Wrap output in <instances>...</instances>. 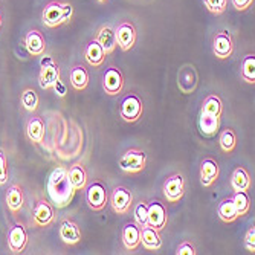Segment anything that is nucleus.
<instances>
[{"label": "nucleus", "mask_w": 255, "mask_h": 255, "mask_svg": "<svg viewBox=\"0 0 255 255\" xmlns=\"http://www.w3.org/2000/svg\"><path fill=\"white\" fill-rule=\"evenodd\" d=\"M49 194L52 196L54 202H57L55 205L58 208L66 206L69 202H71L72 196H74V188L71 182L67 179V170L63 167H58L57 170H54V173L49 177Z\"/></svg>", "instance_id": "obj_2"}, {"label": "nucleus", "mask_w": 255, "mask_h": 255, "mask_svg": "<svg viewBox=\"0 0 255 255\" xmlns=\"http://www.w3.org/2000/svg\"><path fill=\"white\" fill-rule=\"evenodd\" d=\"M6 206H8V210L12 213V214H17L23 205H25V196H23V190L18 183H12L9 185V188L6 191Z\"/></svg>", "instance_id": "obj_22"}, {"label": "nucleus", "mask_w": 255, "mask_h": 255, "mask_svg": "<svg viewBox=\"0 0 255 255\" xmlns=\"http://www.w3.org/2000/svg\"><path fill=\"white\" fill-rule=\"evenodd\" d=\"M219 144H220L222 151H225V153H233L236 150V145H237L236 131L233 128H229V127H226L225 130H222V133L219 136Z\"/></svg>", "instance_id": "obj_30"}, {"label": "nucleus", "mask_w": 255, "mask_h": 255, "mask_svg": "<svg viewBox=\"0 0 255 255\" xmlns=\"http://www.w3.org/2000/svg\"><path fill=\"white\" fill-rule=\"evenodd\" d=\"M74 15V6L67 2L52 0L48 2L41 12V21L46 28H57L67 23Z\"/></svg>", "instance_id": "obj_3"}, {"label": "nucleus", "mask_w": 255, "mask_h": 255, "mask_svg": "<svg viewBox=\"0 0 255 255\" xmlns=\"http://www.w3.org/2000/svg\"><path fill=\"white\" fill-rule=\"evenodd\" d=\"M118 164L124 173L137 174V173L144 171V168L147 167V154L144 150L130 148L120 157Z\"/></svg>", "instance_id": "obj_4"}, {"label": "nucleus", "mask_w": 255, "mask_h": 255, "mask_svg": "<svg viewBox=\"0 0 255 255\" xmlns=\"http://www.w3.org/2000/svg\"><path fill=\"white\" fill-rule=\"evenodd\" d=\"M176 254L177 255H196V248L190 243V242H182L177 249H176Z\"/></svg>", "instance_id": "obj_38"}, {"label": "nucleus", "mask_w": 255, "mask_h": 255, "mask_svg": "<svg viewBox=\"0 0 255 255\" xmlns=\"http://www.w3.org/2000/svg\"><path fill=\"white\" fill-rule=\"evenodd\" d=\"M231 3H233V6L237 11H246L248 8H251L254 0H231Z\"/></svg>", "instance_id": "obj_39"}, {"label": "nucleus", "mask_w": 255, "mask_h": 255, "mask_svg": "<svg viewBox=\"0 0 255 255\" xmlns=\"http://www.w3.org/2000/svg\"><path fill=\"white\" fill-rule=\"evenodd\" d=\"M177 84H179V89L183 92V94H190L196 89V84H197V75H196V71L193 67H183L180 74H179V78H177Z\"/></svg>", "instance_id": "obj_29"}, {"label": "nucleus", "mask_w": 255, "mask_h": 255, "mask_svg": "<svg viewBox=\"0 0 255 255\" xmlns=\"http://www.w3.org/2000/svg\"><path fill=\"white\" fill-rule=\"evenodd\" d=\"M242 78L249 84L255 83V55L254 54H248L242 60Z\"/></svg>", "instance_id": "obj_31"}, {"label": "nucleus", "mask_w": 255, "mask_h": 255, "mask_svg": "<svg viewBox=\"0 0 255 255\" xmlns=\"http://www.w3.org/2000/svg\"><path fill=\"white\" fill-rule=\"evenodd\" d=\"M86 203L90 210L94 211H103L109 203V196L106 185L101 180H94L86 187Z\"/></svg>", "instance_id": "obj_5"}, {"label": "nucleus", "mask_w": 255, "mask_h": 255, "mask_svg": "<svg viewBox=\"0 0 255 255\" xmlns=\"http://www.w3.org/2000/svg\"><path fill=\"white\" fill-rule=\"evenodd\" d=\"M103 90L106 92V95L109 97H117L120 95L124 89V75L118 67L109 66L106 69V72L103 74L101 80Z\"/></svg>", "instance_id": "obj_7"}, {"label": "nucleus", "mask_w": 255, "mask_h": 255, "mask_svg": "<svg viewBox=\"0 0 255 255\" xmlns=\"http://www.w3.org/2000/svg\"><path fill=\"white\" fill-rule=\"evenodd\" d=\"M60 239L63 240V243L66 245H77L81 242V229L80 226L74 222V220H63L60 223V229H58Z\"/></svg>", "instance_id": "obj_20"}, {"label": "nucleus", "mask_w": 255, "mask_h": 255, "mask_svg": "<svg viewBox=\"0 0 255 255\" xmlns=\"http://www.w3.org/2000/svg\"><path fill=\"white\" fill-rule=\"evenodd\" d=\"M115 37H117V44L120 46V49L124 52H128L130 49H133V46L136 44V38H137L134 25L128 20L118 23V26L115 28Z\"/></svg>", "instance_id": "obj_11"}, {"label": "nucleus", "mask_w": 255, "mask_h": 255, "mask_svg": "<svg viewBox=\"0 0 255 255\" xmlns=\"http://www.w3.org/2000/svg\"><path fill=\"white\" fill-rule=\"evenodd\" d=\"M203 3L208 11L216 15L223 14L228 8V0H203Z\"/></svg>", "instance_id": "obj_35"}, {"label": "nucleus", "mask_w": 255, "mask_h": 255, "mask_svg": "<svg viewBox=\"0 0 255 255\" xmlns=\"http://www.w3.org/2000/svg\"><path fill=\"white\" fill-rule=\"evenodd\" d=\"M123 243L127 251H134L141 245V226L136 222L127 223L123 228Z\"/></svg>", "instance_id": "obj_21"}, {"label": "nucleus", "mask_w": 255, "mask_h": 255, "mask_svg": "<svg viewBox=\"0 0 255 255\" xmlns=\"http://www.w3.org/2000/svg\"><path fill=\"white\" fill-rule=\"evenodd\" d=\"M26 136L32 144H40L44 139V121L41 117L34 115L26 124Z\"/></svg>", "instance_id": "obj_25"}, {"label": "nucleus", "mask_w": 255, "mask_h": 255, "mask_svg": "<svg viewBox=\"0 0 255 255\" xmlns=\"http://www.w3.org/2000/svg\"><path fill=\"white\" fill-rule=\"evenodd\" d=\"M67 179L71 182L74 191H84L89 182V174L81 162H75L67 168Z\"/></svg>", "instance_id": "obj_16"}, {"label": "nucleus", "mask_w": 255, "mask_h": 255, "mask_svg": "<svg viewBox=\"0 0 255 255\" xmlns=\"http://www.w3.org/2000/svg\"><path fill=\"white\" fill-rule=\"evenodd\" d=\"M69 83H71L72 89L77 92L86 90L89 84V72L87 69L81 64H75L71 72H69Z\"/></svg>", "instance_id": "obj_24"}, {"label": "nucleus", "mask_w": 255, "mask_h": 255, "mask_svg": "<svg viewBox=\"0 0 255 255\" xmlns=\"http://www.w3.org/2000/svg\"><path fill=\"white\" fill-rule=\"evenodd\" d=\"M144 112V104L142 100L139 98L136 94H128L123 101H121V107H120V115L121 118L126 123H136L139 121V118L142 117Z\"/></svg>", "instance_id": "obj_9"}, {"label": "nucleus", "mask_w": 255, "mask_h": 255, "mask_svg": "<svg viewBox=\"0 0 255 255\" xmlns=\"http://www.w3.org/2000/svg\"><path fill=\"white\" fill-rule=\"evenodd\" d=\"M25 48L32 57H40L46 51V40L44 35L38 29H31L25 35Z\"/></svg>", "instance_id": "obj_19"}, {"label": "nucleus", "mask_w": 255, "mask_h": 255, "mask_svg": "<svg viewBox=\"0 0 255 255\" xmlns=\"http://www.w3.org/2000/svg\"><path fill=\"white\" fill-rule=\"evenodd\" d=\"M141 245L147 251H159L162 248L160 233L150 226H141Z\"/></svg>", "instance_id": "obj_26"}, {"label": "nucleus", "mask_w": 255, "mask_h": 255, "mask_svg": "<svg viewBox=\"0 0 255 255\" xmlns=\"http://www.w3.org/2000/svg\"><path fill=\"white\" fill-rule=\"evenodd\" d=\"M233 200H234V205H236V208H237V214H239V217L246 216V214L249 213L251 199H249V196H248L246 191H234Z\"/></svg>", "instance_id": "obj_33"}, {"label": "nucleus", "mask_w": 255, "mask_h": 255, "mask_svg": "<svg viewBox=\"0 0 255 255\" xmlns=\"http://www.w3.org/2000/svg\"><path fill=\"white\" fill-rule=\"evenodd\" d=\"M6 182H8V160L3 150H0V185H5Z\"/></svg>", "instance_id": "obj_36"}, {"label": "nucleus", "mask_w": 255, "mask_h": 255, "mask_svg": "<svg viewBox=\"0 0 255 255\" xmlns=\"http://www.w3.org/2000/svg\"><path fill=\"white\" fill-rule=\"evenodd\" d=\"M217 216L222 222L225 223H233L239 219V214H237V208L234 205V200H233V196H229L226 199H223L219 206H217Z\"/></svg>", "instance_id": "obj_27"}, {"label": "nucleus", "mask_w": 255, "mask_h": 255, "mask_svg": "<svg viewBox=\"0 0 255 255\" xmlns=\"http://www.w3.org/2000/svg\"><path fill=\"white\" fill-rule=\"evenodd\" d=\"M168 222V213L164 203H160L159 200H153L148 203V213H147V226L160 231L167 226Z\"/></svg>", "instance_id": "obj_13"}, {"label": "nucleus", "mask_w": 255, "mask_h": 255, "mask_svg": "<svg viewBox=\"0 0 255 255\" xmlns=\"http://www.w3.org/2000/svg\"><path fill=\"white\" fill-rule=\"evenodd\" d=\"M162 191H164V196H165L167 202H170V203H177L179 200H182V197L185 196V179H183V176L180 173L170 174L164 182Z\"/></svg>", "instance_id": "obj_12"}, {"label": "nucleus", "mask_w": 255, "mask_h": 255, "mask_svg": "<svg viewBox=\"0 0 255 255\" xmlns=\"http://www.w3.org/2000/svg\"><path fill=\"white\" fill-rule=\"evenodd\" d=\"M55 220V210L46 199H37L32 208V225L37 228H46Z\"/></svg>", "instance_id": "obj_8"}, {"label": "nucleus", "mask_w": 255, "mask_h": 255, "mask_svg": "<svg viewBox=\"0 0 255 255\" xmlns=\"http://www.w3.org/2000/svg\"><path fill=\"white\" fill-rule=\"evenodd\" d=\"M54 90H55V94H58V97H64L66 95V87L63 86V83H61V80L52 87Z\"/></svg>", "instance_id": "obj_40"}, {"label": "nucleus", "mask_w": 255, "mask_h": 255, "mask_svg": "<svg viewBox=\"0 0 255 255\" xmlns=\"http://www.w3.org/2000/svg\"><path fill=\"white\" fill-rule=\"evenodd\" d=\"M95 40L98 41V44L103 48L106 55H110L117 49V37H115V28L112 25H103L98 28L97 31V37Z\"/></svg>", "instance_id": "obj_18"}, {"label": "nucleus", "mask_w": 255, "mask_h": 255, "mask_svg": "<svg viewBox=\"0 0 255 255\" xmlns=\"http://www.w3.org/2000/svg\"><path fill=\"white\" fill-rule=\"evenodd\" d=\"M2 20H3V17H2V11H0V28H2Z\"/></svg>", "instance_id": "obj_41"}, {"label": "nucleus", "mask_w": 255, "mask_h": 255, "mask_svg": "<svg viewBox=\"0 0 255 255\" xmlns=\"http://www.w3.org/2000/svg\"><path fill=\"white\" fill-rule=\"evenodd\" d=\"M220 176V167L217 160L213 157H205L200 164V183L205 188L211 187V185L219 179Z\"/></svg>", "instance_id": "obj_17"}, {"label": "nucleus", "mask_w": 255, "mask_h": 255, "mask_svg": "<svg viewBox=\"0 0 255 255\" xmlns=\"http://www.w3.org/2000/svg\"><path fill=\"white\" fill-rule=\"evenodd\" d=\"M60 81V67L52 57H43L40 61L38 84L41 89L49 90Z\"/></svg>", "instance_id": "obj_6"}, {"label": "nucleus", "mask_w": 255, "mask_h": 255, "mask_svg": "<svg viewBox=\"0 0 255 255\" xmlns=\"http://www.w3.org/2000/svg\"><path fill=\"white\" fill-rule=\"evenodd\" d=\"M8 248L12 254H20L28 245V231L21 223L12 225L8 231Z\"/></svg>", "instance_id": "obj_15"}, {"label": "nucleus", "mask_w": 255, "mask_h": 255, "mask_svg": "<svg viewBox=\"0 0 255 255\" xmlns=\"http://www.w3.org/2000/svg\"><path fill=\"white\" fill-rule=\"evenodd\" d=\"M213 52L217 58L226 60L234 54V40L228 31H219L213 40Z\"/></svg>", "instance_id": "obj_14"}, {"label": "nucleus", "mask_w": 255, "mask_h": 255, "mask_svg": "<svg viewBox=\"0 0 255 255\" xmlns=\"http://www.w3.org/2000/svg\"><path fill=\"white\" fill-rule=\"evenodd\" d=\"M222 113H223V103L219 95L211 94L203 100L202 110H200V121H199L203 134L213 136L217 133Z\"/></svg>", "instance_id": "obj_1"}, {"label": "nucleus", "mask_w": 255, "mask_h": 255, "mask_svg": "<svg viewBox=\"0 0 255 255\" xmlns=\"http://www.w3.org/2000/svg\"><path fill=\"white\" fill-rule=\"evenodd\" d=\"M245 248L249 252H255V226H251L245 236Z\"/></svg>", "instance_id": "obj_37"}, {"label": "nucleus", "mask_w": 255, "mask_h": 255, "mask_svg": "<svg viewBox=\"0 0 255 255\" xmlns=\"http://www.w3.org/2000/svg\"><path fill=\"white\" fill-rule=\"evenodd\" d=\"M147 213H148V203L141 200L133 210V216H134V222L139 226H145L147 225Z\"/></svg>", "instance_id": "obj_34"}, {"label": "nucleus", "mask_w": 255, "mask_h": 255, "mask_svg": "<svg viewBox=\"0 0 255 255\" xmlns=\"http://www.w3.org/2000/svg\"><path fill=\"white\" fill-rule=\"evenodd\" d=\"M109 203L112 206V210L117 214L126 216L133 208V194L126 187H117V188H113L109 197Z\"/></svg>", "instance_id": "obj_10"}, {"label": "nucleus", "mask_w": 255, "mask_h": 255, "mask_svg": "<svg viewBox=\"0 0 255 255\" xmlns=\"http://www.w3.org/2000/svg\"><path fill=\"white\" fill-rule=\"evenodd\" d=\"M251 176L245 167H237L231 174V187L234 191H248L251 188Z\"/></svg>", "instance_id": "obj_28"}, {"label": "nucleus", "mask_w": 255, "mask_h": 255, "mask_svg": "<svg viewBox=\"0 0 255 255\" xmlns=\"http://www.w3.org/2000/svg\"><path fill=\"white\" fill-rule=\"evenodd\" d=\"M83 55L86 58V61L90 64V66H94V67H100L103 66L104 60H106V54L103 51V48L98 44L97 40H92L86 44V48L83 51Z\"/></svg>", "instance_id": "obj_23"}, {"label": "nucleus", "mask_w": 255, "mask_h": 255, "mask_svg": "<svg viewBox=\"0 0 255 255\" xmlns=\"http://www.w3.org/2000/svg\"><path fill=\"white\" fill-rule=\"evenodd\" d=\"M97 2H98V3H106L107 0H97Z\"/></svg>", "instance_id": "obj_42"}, {"label": "nucleus", "mask_w": 255, "mask_h": 255, "mask_svg": "<svg viewBox=\"0 0 255 255\" xmlns=\"http://www.w3.org/2000/svg\"><path fill=\"white\" fill-rule=\"evenodd\" d=\"M20 103L28 112H35L38 109V103H40L37 92L34 89H25L20 95Z\"/></svg>", "instance_id": "obj_32"}]
</instances>
